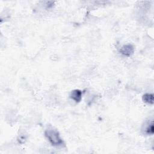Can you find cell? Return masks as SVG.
<instances>
[{"label":"cell","instance_id":"6da1fadb","mask_svg":"<svg viewBox=\"0 0 154 154\" xmlns=\"http://www.w3.org/2000/svg\"><path fill=\"white\" fill-rule=\"evenodd\" d=\"M45 134L49 142L54 146H60L64 143L58 132L52 128L47 129L45 131Z\"/></svg>","mask_w":154,"mask_h":154},{"label":"cell","instance_id":"7a4b0ae2","mask_svg":"<svg viewBox=\"0 0 154 154\" xmlns=\"http://www.w3.org/2000/svg\"><path fill=\"white\" fill-rule=\"evenodd\" d=\"M134 46L131 44L125 45L123 46H122L120 49V52L123 55L126 57H129L131 55H132L134 53Z\"/></svg>","mask_w":154,"mask_h":154},{"label":"cell","instance_id":"3957f363","mask_svg":"<svg viewBox=\"0 0 154 154\" xmlns=\"http://www.w3.org/2000/svg\"><path fill=\"white\" fill-rule=\"evenodd\" d=\"M70 96L72 99L78 103L81 101L82 99V91L78 89L74 90L71 92Z\"/></svg>","mask_w":154,"mask_h":154},{"label":"cell","instance_id":"277c9868","mask_svg":"<svg viewBox=\"0 0 154 154\" xmlns=\"http://www.w3.org/2000/svg\"><path fill=\"white\" fill-rule=\"evenodd\" d=\"M143 100L144 102L149 104H153V94L151 93H146L143 96Z\"/></svg>","mask_w":154,"mask_h":154},{"label":"cell","instance_id":"5b68a950","mask_svg":"<svg viewBox=\"0 0 154 154\" xmlns=\"http://www.w3.org/2000/svg\"><path fill=\"white\" fill-rule=\"evenodd\" d=\"M154 132V128H153V123L152 121L150 123H147V126L144 128V133L148 135H152Z\"/></svg>","mask_w":154,"mask_h":154}]
</instances>
